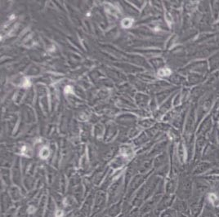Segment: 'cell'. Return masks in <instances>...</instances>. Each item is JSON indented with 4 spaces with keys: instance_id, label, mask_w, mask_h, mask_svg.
Segmentation results:
<instances>
[{
    "instance_id": "1",
    "label": "cell",
    "mask_w": 219,
    "mask_h": 217,
    "mask_svg": "<svg viewBox=\"0 0 219 217\" xmlns=\"http://www.w3.org/2000/svg\"><path fill=\"white\" fill-rule=\"evenodd\" d=\"M208 199L214 206H219V198L214 194H210L208 195Z\"/></svg>"
},
{
    "instance_id": "2",
    "label": "cell",
    "mask_w": 219,
    "mask_h": 217,
    "mask_svg": "<svg viewBox=\"0 0 219 217\" xmlns=\"http://www.w3.org/2000/svg\"><path fill=\"white\" fill-rule=\"evenodd\" d=\"M171 74V70L168 69H163L159 71L160 75H169Z\"/></svg>"
}]
</instances>
